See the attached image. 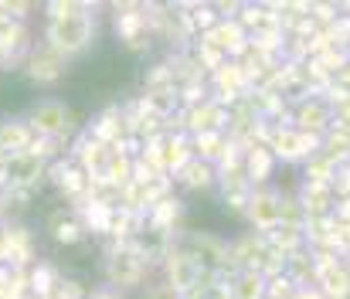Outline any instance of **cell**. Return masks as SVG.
<instances>
[{"instance_id":"8","label":"cell","mask_w":350,"mask_h":299,"mask_svg":"<svg viewBox=\"0 0 350 299\" xmlns=\"http://www.w3.org/2000/svg\"><path fill=\"white\" fill-rule=\"evenodd\" d=\"M317 289L327 299H350V276L344 262H334L317 272Z\"/></svg>"},{"instance_id":"7","label":"cell","mask_w":350,"mask_h":299,"mask_svg":"<svg viewBox=\"0 0 350 299\" xmlns=\"http://www.w3.org/2000/svg\"><path fill=\"white\" fill-rule=\"evenodd\" d=\"M296 198L303 204V211H306V218H320V214H330L334 211V191L327 187V184H296Z\"/></svg>"},{"instance_id":"5","label":"cell","mask_w":350,"mask_h":299,"mask_svg":"<svg viewBox=\"0 0 350 299\" xmlns=\"http://www.w3.org/2000/svg\"><path fill=\"white\" fill-rule=\"evenodd\" d=\"M184 191H191V194H201L204 187H218V167L215 164H208V160H191L177 177H174Z\"/></svg>"},{"instance_id":"4","label":"cell","mask_w":350,"mask_h":299,"mask_svg":"<svg viewBox=\"0 0 350 299\" xmlns=\"http://www.w3.org/2000/svg\"><path fill=\"white\" fill-rule=\"evenodd\" d=\"M241 170H245V177H248L252 187H269L272 177H275V170H279V160L272 157L269 146H248L241 153Z\"/></svg>"},{"instance_id":"11","label":"cell","mask_w":350,"mask_h":299,"mask_svg":"<svg viewBox=\"0 0 350 299\" xmlns=\"http://www.w3.org/2000/svg\"><path fill=\"white\" fill-rule=\"evenodd\" d=\"M139 299H180V293H177L170 283H163V276H160L157 283H146V286H143V296Z\"/></svg>"},{"instance_id":"13","label":"cell","mask_w":350,"mask_h":299,"mask_svg":"<svg viewBox=\"0 0 350 299\" xmlns=\"http://www.w3.org/2000/svg\"><path fill=\"white\" fill-rule=\"evenodd\" d=\"M289 299H327V296H323L317 286H303V289H296V293H293Z\"/></svg>"},{"instance_id":"12","label":"cell","mask_w":350,"mask_h":299,"mask_svg":"<svg viewBox=\"0 0 350 299\" xmlns=\"http://www.w3.org/2000/svg\"><path fill=\"white\" fill-rule=\"evenodd\" d=\"M330 191H334V198H350V164L337 167V174L330 181Z\"/></svg>"},{"instance_id":"14","label":"cell","mask_w":350,"mask_h":299,"mask_svg":"<svg viewBox=\"0 0 350 299\" xmlns=\"http://www.w3.org/2000/svg\"><path fill=\"white\" fill-rule=\"evenodd\" d=\"M265 299H269V296H265Z\"/></svg>"},{"instance_id":"1","label":"cell","mask_w":350,"mask_h":299,"mask_svg":"<svg viewBox=\"0 0 350 299\" xmlns=\"http://www.w3.org/2000/svg\"><path fill=\"white\" fill-rule=\"evenodd\" d=\"M252 231L258 235H269L272 228H279V187H252L248 194V204H245V214Z\"/></svg>"},{"instance_id":"3","label":"cell","mask_w":350,"mask_h":299,"mask_svg":"<svg viewBox=\"0 0 350 299\" xmlns=\"http://www.w3.org/2000/svg\"><path fill=\"white\" fill-rule=\"evenodd\" d=\"M34 126L41 133H48L51 140H65L75 126V116H72V105L65 102H44V105H34Z\"/></svg>"},{"instance_id":"10","label":"cell","mask_w":350,"mask_h":299,"mask_svg":"<svg viewBox=\"0 0 350 299\" xmlns=\"http://www.w3.org/2000/svg\"><path fill=\"white\" fill-rule=\"evenodd\" d=\"M334 174H337V164H334L323 150H317L313 157H306V160L299 164V181H303V184H327V187H330Z\"/></svg>"},{"instance_id":"2","label":"cell","mask_w":350,"mask_h":299,"mask_svg":"<svg viewBox=\"0 0 350 299\" xmlns=\"http://www.w3.org/2000/svg\"><path fill=\"white\" fill-rule=\"evenodd\" d=\"M289 122L299 129V133H310V136H327L330 126H334V109L323 96H306L303 102L293 105V116Z\"/></svg>"},{"instance_id":"9","label":"cell","mask_w":350,"mask_h":299,"mask_svg":"<svg viewBox=\"0 0 350 299\" xmlns=\"http://www.w3.org/2000/svg\"><path fill=\"white\" fill-rule=\"evenodd\" d=\"M282 276H289V279L296 283V289H303V286H317V262H313V252H310V248H299V252L286 255Z\"/></svg>"},{"instance_id":"6","label":"cell","mask_w":350,"mask_h":299,"mask_svg":"<svg viewBox=\"0 0 350 299\" xmlns=\"http://www.w3.org/2000/svg\"><path fill=\"white\" fill-rule=\"evenodd\" d=\"M232 299H265V289H269V279L255 269H238L225 279Z\"/></svg>"}]
</instances>
